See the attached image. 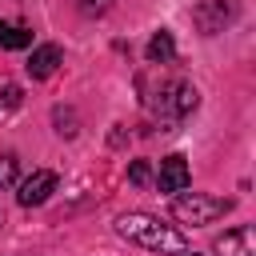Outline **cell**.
Listing matches in <instances>:
<instances>
[{"label": "cell", "instance_id": "9a60e30c", "mask_svg": "<svg viewBox=\"0 0 256 256\" xmlns=\"http://www.w3.org/2000/svg\"><path fill=\"white\" fill-rule=\"evenodd\" d=\"M180 256H200V252H180Z\"/></svg>", "mask_w": 256, "mask_h": 256}, {"label": "cell", "instance_id": "8fae6325", "mask_svg": "<svg viewBox=\"0 0 256 256\" xmlns=\"http://www.w3.org/2000/svg\"><path fill=\"white\" fill-rule=\"evenodd\" d=\"M16 168H20V160H16L12 152H4V156H0V188L16 184Z\"/></svg>", "mask_w": 256, "mask_h": 256}, {"label": "cell", "instance_id": "7a4b0ae2", "mask_svg": "<svg viewBox=\"0 0 256 256\" xmlns=\"http://www.w3.org/2000/svg\"><path fill=\"white\" fill-rule=\"evenodd\" d=\"M224 212H232V200L208 196V192H188V196H176L172 200V216L180 224H192V228H204V224L220 220Z\"/></svg>", "mask_w": 256, "mask_h": 256}, {"label": "cell", "instance_id": "52a82bcc", "mask_svg": "<svg viewBox=\"0 0 256 256\" xmlns=\"http://www.w3.org/2000/svg\"><path fill=\"white\" fill-rule=\"evenodd\" d=\"M216 252L220 256H256V228L252 224H240V228L224 232L216 240Z\"/></svg>", "mask_w": 256, "mask_h": 256}, {"label": "cell", "instance_id": "4fadbf2b", "mask_svg": "<svg viewBox=\"0 0 256 256\" xmlns=\"http://www.w3.org/2000/svg\"><path fill=\"white\" fill-rule=\"evenodd\" d=\"M112 4H116V0H76V12H80V16H104Z\"/></svg>", "mask_w": 256, "mask_h": 256}, {"label": "cell", "instance_id": "6da1fadb", "mask_svg": "<svg viewBox=\"0 0 256 256\" xmlns=\"http://www.w3.org/2000/svg\"><path fill=\"white\" fill-rule=\"evenodd\" d=\"M116 232L124 236V240H132V244H140V248H148V252H188V240H184V232H176V228H168V224H160V216H148V212H124L120 220H116Z\"/></svg>", "mask_w": 256, "mask_h": 256}, {"label": "cell", "instance_id": "3957f363", "mask_svg": "<svg viewBox=\"0 0 256 256\" xmlns=\"http://www.w3.org/2000/svg\"><path fill=\"white\" fill-rule=\"evenodd\" d=\"M196 100H200V92L188 84V80H168L160 92H156V108L164 112V116H188L192 108H196Z\"/></svg>", "mask_w": 256, "mask_h": 256}, {"label": "cell", "instance_id": "277c9868", "mask_svg": "<svg viewBox=\"0 0 256 256\" xmlns=\"http://www.w3.org/2000/svg\"><path fill=\"white\" fill-rule=\"evenodd\" d=\"M192 20H196V28L204 36H216L236 20V0H200L192 8Z\"/></svg>", "mask_w": 256, "mask_h": 256}, {"label": "cell", "instance_id": "8992f818", "mask_svg": "<svg viewBox=\"0 0 256 256\" xmlns=\"http://www.w3.org/2000/svg\"><path fill=\"white\" fill-rule=\"evenodd\" d=\"M188 180H192V172H188V160H184L180 152H172V156L160 160V176H156L160 192H184Z\"/></svg>", "mask_w": 256, "mask_h": 256}, {"label": "cell", "instance_id": "5bb4252c", "mask_svg": "<svg viewBox=\"0 0 256 256\" xmlns=\"http://www.w3.org/2000/svg\"><path fill=\"white\" fill-rule=\"evenodd\" d=\"M0 104H4V108H16V104H20V84H12V80L0 84Z\"/></svg>", "mask_w": 256, "mask_h": 256}, {"label": "cell", "instance_id": "5b68a950", "mask_svg": "<svg viewBox=\"0 0 256 256\" xmlns=\"http://www.w3.org/2000/svg\"><path fill=\"white\" fill-rule=\"evenodd\" d=\"M52 192H56V172H48V168H36L28 180H20V192H16V200H20L24 208H36V204H44Z\"/></svg>", "mask_w": 256, "mask_h": 256}, {"label": "cell", "instance_id": "ba28073f", "mask_svg": "<svg viewBox=\"0 0 256 256\" xmlns=\"http://www.w3.org/2000/svg\"><path fill=\"white\" fill-rule=\"evenodd\" d=\"M28 76L32 80H48L56 68H60V48L56 44H40V48H32V56H28Z\"/></svg>", "mask_w": 256, "mask_h": 256}, {"label": "cell", "instance_id": "7c38bea8", "mask_svg": "<svg viewBox=\"0 0 256 256\" xmlns=\"http://www.w3.org/2000/svg\"><path fill=\"white\" fill-rule=\"evenodd\" d=\"M128 180H132L136 188H144V184L152 180V168H148V160H132V164H128Z\"/></svg>", "mask_w": 256, "mask_h": 256}, {"label": "cell", "instance_id": "9c48e42d", "mask_svg": "<svg viewBox=\"0 0 256 256\" xmlns=\"http://www.w3.org/2000/svg\"><path fill=\"white\" fill-rule=\"evenodd\" d=\"M32 44V28H24V24H12V20H0V48H8V52H20V48H28Z\"/></svg>", "mask_w": 256, "mask_h": 256}, {"label": "cell", "instance_id": "30bf717a", "mask_svg": "<svg viewBox=\"0 0 256 256\" xmlns=\"http://www.w3.org/2000/svg\"><path fill=\"white\" fill-rule=\"evenodd\" d=\"M176 56V44H172V32L168 28H160L152 40H148V64H168Z\"/></svg>", "mask_w": 256, "mask_h": 256}]
</instances>
